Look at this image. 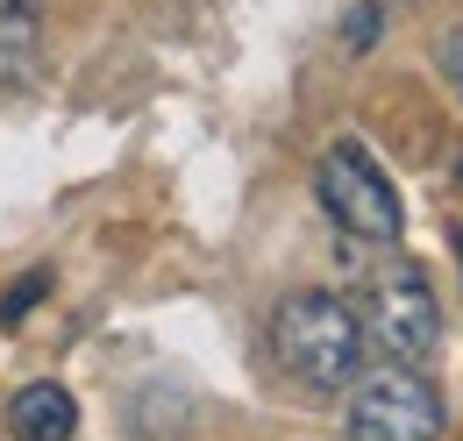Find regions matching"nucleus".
Masks as SVG:
<instances>
[{"mask_svg": "<svg viewBox=\"0 0 463 441\" xmlns=\"http://www.w3.org/2000/svg\"><path fill=\"white\" fill-rule=\"evenodd\" d=\"M314 200H321V214L335 220L343 235H356V242H400V228H406L400 192H392V178L378 171V157H371L364 143H328V150H321Z\"/></svg>", "mask_w": 463, "mask_h": 441, "instance_id": "nucleus-4", "label": "nucleus"}, {"mask_svg": "<svg viewBox=\"0 0 463 441\" xmlns=\"http://www.w3.org/2000/svg\"><path fill=\"white\" fill-rule=\"evenodd\" d=\"M349 51H364V43H371V36H378V7H356V14H349Z\"/></svg>", "mask_w": 463, "mask_h": 441, "instance_id": "nucleus-8", "label": "nucleus"}, {"mask_svg": "<svg viewBox=\"0 0 463 441\" xmlns=\"http://www.w3.org/2000/svg\"><path fill=\"white\" fill-rule=\"evenodd\" d=\"M442 427H449V406L428 385V371H406V363L356 371L349 406H343L349 441H435Z\"/></svg>", "mask_w": 463, "mask_h": 441, "instance_id": "nucleus-3", "label": "nucleus"}, {"mask_svg": "<svg viewBox=\"0 0 463 441\" xmlns=\"http://www.w3.org/2000/svg\"><path fill=\"white\" fill-rule=\"evenodd\" d=\"M7 435L14 441H71L79 435V399L64 385H22L7 399Z\"/></svg>", "mask_w": 463, "mask_h": 441, "instance_id": "nucleus-5", "label": "nucleus"}, {"mask_svg": "<svg viewBox=\"0 0 463 441\" xmlns=\"http://www.w3.org/2000/svg\"><path fill=\"white\" fill-rule=\"evenodd\" d=\"M271 363L286 371L299 391H349L364 371V321L335 292H286L271 306Z\"/></svg>", "mask_w": 463, "mask_h": 441, "instance_id": "nucleus-1", "label": "nucleus"}, {"mask_svg": "<svg viewBox=\"0 0 463 441\" xmlns=\"http://www.w3.org/2000/svg\"><path fill=\"white\" fill-rule=\"evenodd\" d=\"M43 292H51V271H22L7 285V299H0V328H14L29 306H43Z\"/></svg>", "mask_w": 463, "mask_h": 441, "instance_id": "nucleus-6", "label": "nucleus"}, {"mask_svg": "<svg viewBox=\"0 0 463 441\" xmlns=\"http://www.w3.org/2000/svg\"><path fill=\"white\" fill-rule=\"evenodd\" d=\"M356 321H364V349H378L385 363H406V371H428L442 349V306L420 264H392L371 277Z\"/></svg>", "mask_w": 463, "mask_h": 441, "instance_id": "nucleus-2", "label": "nucleus"}, {"mask_svg": "<svg viewBox=\"0 0 463 441\" xmlns=\"http://www.w3.org/2000/svg\"><path fill=\"white\" fill-rule=\"evenodd\" d=\"M435 64H442V79L457 86V100H463V22L442 36V43H435Z\"/></svg>", "mask_w": 463, "mask_h": 441, "instance_id": "nucleus-7", "label": "nucleus"}, {"mask_svg": "<svg viewBox=\"0 0 463 441\" xmlns=\"http://www.w3.org/2000/svg\"><path fill=\"white\" fill-rule=\"evenodd\" d=\"M457 249H463V228H457Z\"/></svg>", "mask_w": 463, "mask_h": 441, "instance_id": "nucleus-9", "label": "nucleus"}]
</instances>
